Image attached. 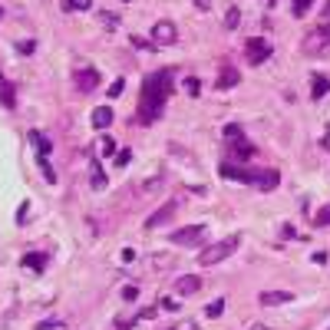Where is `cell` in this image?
Segmentation results:
<instances>
[{
    "mask_svg": "<svg viewBox=\"0 0 330 330\" xmlns=\"http://www.w3.org/2000/svg\"><path fill=\"white\" fill-rule=\"evenodd\" d=\"M172 83H175V69H159V73H149L142 80V93H139V106H136V119L142 125H152L159 116H162L168 93H172Z\"/></svg>",
    "mask_w": 330,
    "mask_h": 330,
    "instance_id": "1",
    "label": "cell"
},
{
    "mask_svg": "<svg viewBox=\"0 0 330 330\" xmlns=\"http://www.w3.org/2000/svg\"><path fill=\"white\" fill-rule=\"evenodd\" d=\"M218 172L224 175V179H231V182H248V185H258V188H264V192H271V188H277L281 185V172L277 168H241V165H235V162H224Z\"/></svg>",
    "mask_w": 330,
    "mask_h": 330,
    "instance_id": "2",
    "label": "cell"
},
{
    "mask_svg": "<svg viewBox=\"0 0 330 330\" xmlns=\"http://www.w3.org/2000/svg\"><path fill=\"white\" fill-rule=\"evenodd\" d=\"M238 244H241V235H228V238H221V241H215L212 248L201 251V255H198V264H201V268H215V264L228 261V258L238 251Z\"/></svg>",
    "mask_w": 330,
    "mask_h": 330,
    "instance_id": "3",
    "label": "cell"
},
{
    "mask_svg": "<svg viewBox=\"0 0 330 330\" xmlns=\"http://www.w3.org/2000/svg\"><path fill=\"white\" fill-rule=\"evenodd\" d=\"M244 60H248V66H261L264 60H271V43L261 37L244 40Z\"/></svg>",
    "mask_w": 330,
    "mask_h": 330,
    "instance_id": "4",
    "label": "cell"
},
{
    "mask_svg": "<svg viewBox=\"0 0 330 330\" xmlns=\"http://www.w3.org/2000/svg\"><path fill=\"white\" fill-rule=\"evenodd\" d=\"M304 53H311V56L330 53V23H327V27H317V30L307 33V40H304Z\"/></svg>",
    "mask_w": 330,
    "mask_h": 330,
    "instance_id": "5",
    "label": "cell"
},
{
    "mask_svg": "<svg viewBox=\"0 0 330 330\" xmlns=\"http://www.w3.org/2000/svg\"><path fill=\"white\" fill-rule=\"evenodd\" d=\"M208 235V224H192V228H179L168 235V241L172 244H201Z\"/></svg>",
    "mask_w": 330,
    "mask_h": 330,
    "instance_id": "6",
    "label": "cell"
},
{
    "mask_svg": "<svg viewBox=\"0 0 330 330\" xmlns=\"http://www.w3.org/2000/svg\"><path fill=\"white\" fill-rule=\"evenodd\" d=\"M152 40H156V46H168L179 40V27L172 23V20H159L156 27H152Z\"/></svg>",
    "mask_w": 330,
    "mask_h": 330,
    "instance_id": "7",
    "label": "cell"
},
{
    "mask_svg": "<svg viewBox=\"0 0 330 330\" xmlns=\"http://www.w3.org/2000/svg\"><path fill=\"white\" fill-rule=\"evenodd\" d=\"M175 212H179V201H165V205L162 208H159V212H152L149 215V218H145V228H162V224H168V221H172V215Z\"/></svg>",
    "mask_w": 330,
    "mask_h": 330,
    "instance_id": "8",
    "label": "cell"
},
{
    "mask_svg": "<svg viewBox=\"0 0 330 330\" xmlns=\"http://www.w3.org/2000/svg\"><path fill=\"white\" fill-rule=\"evenodd\" d=\"M76 89H80V93H93L96 86H99V73H96L93 66H83V69H76Z\"/></svg>",
    "mask_w": 330,
    "mask_h": 330,
    "instance_id": "9",
    "label": "cell"
},
{
    "mask_svg": "<svg viewBox=\"0 0 330 330\" xmlns=\"http://www.w3.org/2000/svg\"><path fill=\"white\" fill-rule=\"evenodd\" d=\"M255 152H258V149H255V145H251L244 136H241V139H235V142L228 145V156L235 159V162H248V159H255Z\"/></svg>",
    "mask_w": 330,
    "mask_h": 330,
    "instance_id": "10",
    "label": "cell"
},
{
    "mask_svg": "<svg viewBox=\"0 0 330 330\" xmlns=\"http://www.w3.org/2000/svg\"><path fill=\"white\" fill-rule=\"evenodd\" d=\"M27 139H30V145L37 149V156H40V159H46V156L53 152V142H50V139H46L40 129H30V132H27Z\"/></svg>",
    "mask_w": 330,
    "mask_h": 330,
    "instance_id": "11",
    "label": "cell"
},
{
    "mask_svg": "<svg viewBox=\"0 0 330 330\" xmlns=\"http://www.w3.org/2000/svg\"><path fill=\"white\" fill-rule=\"evenodd\" d=\"M258 300H261L264 307H277V304H291L294 294L291 291H261V297H258Z\"/></svg>",
    "mask_w": 330,
    "mask_h": 330,
    "instance_id": "12",
    "label": "cell"
},
{
    "mask_svg": "<svg viewBox=\"0 0 330 330\" xmlns=\"http://www.w3.org/2000/svg\"><path fill=\"white\" fill-rule=\"evenodd\" d=\"M238 80H241V73H238L235 66H224V69H221V76H218V83H215V86H218V93H224V89L238 86Z\"/></svg>",
    "mask_w": 330,
    "mask_h": 330,
    "instance_id": "13",
    "label": "cell"
},
{
    "mask_svg": "<svg viewBox=\"0 0 330 330\" xmlns=\"http://www.w3.org/2000/svg\"><path fill=\"white\" fill-rule=\"evenodd\" d=\"M112 119H116V116H112L109 106H96V109H93V125H96V129H109Z\"/></svg>",
    "mask_w": 330,
    "mask_h": 330,
    "instance_id": "14",
    "label": "cell"
},
{
    "mask_svg": "<svg viewBox=\"0 0 330 330\" xmlns=\"http://www.w3.org/2000/svg\"><path fill=\"white\" fill-rule=\"evenodd\" d=\"M175 291H179V294H185V297H188V294H198L201 291V277H179V284H175Z\"/></svg>",
    "mask_w": 330,
    "mask_h": 330,
    "instance_id": "15",
    "label": "cell"
},
{
    "mask_svg": "<svg viewBox=\"0 0 330 330\" xmlns=\"http://www.w3.org/2000/svg\"><path fill=\"white\" fill-rule=\"evenodd\" d=\"M23 268H30V271H43L46 268V255L43 251H30V255H23Z\"/></svg>",
    "mask_w": 330,
    "mask_h": 330,
    "instance_id": "16",
    "label": "cell"
},
{
    "mask_svg": "<svg viewBox=\"0 0 330 330\" xmlns=\"http://www.w3.org/2000/svg\"><path fill=\"white\" fill-rule=\"evenodd\" d=\"M330 93V80H327V76H314V80H311V96H314V99H324V96Z\"/></svg>",
    "mask_w": 330,
    "mask_h": 330,
    "instance_id": "17",
    "label": "cell"
},
{
    "mask_svg": "<svg viewBox=\"0 0 330 330\" xmlns=\"http://www.w3.org/2000/svg\"><path fill=\"white\" fill-rule=\"evenodd\" d=\"M0 106H7V109H13L17 106V96H13V86L0 76Z\"/></svg>",
    "mask_w": 330,
    "mask_h": 330,
    "instance_id": "18",
    "label": "cell"
},
{
    "mask_svg": "<svg viewBox=\"0 0 330 330\" xmlns=\"http://www.w3.org/2000/svg\"><path fill=\"white\" fill-rule=\"evenodd\" d=\"M89 182H93V188H106V172H103V165H99V159L93 156V175H89Z\"/></svg>",
    "mask_w": 330,
    "mask_h": 330,
    "instance_id": "19",
    "label": "cell"
},
{
    "mask_svg": "<svg viewBox=\"0 0 330 330\" xmlns=\"http://www.w3.org/2000/svg\"><path fill=\"white\" fill-rule=\"evenodd\" d=\"M96 152H99V156H119V152H116V139L103 136L99 142H96Z\"/></svg>",
    "mask_w": 330,
    "mask_h": 330,
    "instance_id": "20",
    "label": "cell"
},
{
    "mask_svg": "<svg viewBox=\"0 0 330 330\" xmlns=\"http://www.w3.org/2000/svg\"><path fill=\"white\" fill-rule=\"evenodd\" d=\"M238 23H241V10H238V7H228V13H224V27L235 30Z\"/></svg>",
    "mask_w": 330,
    "mask_h": 330,
    "instance_id": "21",
    "label": "cell"
},
{
    "mask_svg": "<svg viewBox=\"0 0 330 330\" xmlns=\"http://www.w3.org/2000/svg\"><path fill=\"white\" fill-rule=\"evenodd\" d=\"M241 125H238V122H228V125H224V129H221V136L224 139H228V142H235V139H241Z\"/></svg>",
    "mask_w": 330,
    "mask_h": 330,
    "instance_id": "22",
    "label": "cell"
},
{
    "mask_svg": "<svg viewBox=\"0 0 330 330\" xmlns=\"http://www.w3.org/2000/svg\"><path fill=\"white\" fill-rule=\"evenodd\" d=\"M89 7H93V0H63V10H89Z\"/></svg>",
    "mask_w": 330,
    "mask_h": 330,
    "instance_id": "23",
    "label": "cell"
},
{
    "mask_svg": "<svg viewBox=\"0 0 330 330\" xmlns=\"http://www.w3.org/2000/svg\"><path fill=\"white\" fill-rule=\"evenodd\" d=\"M37 162H40V172H43V179H46V182H56V172H53L50 159H40V156H37Z\"/></svg>",
    "mask_w": 330,
    "mask_h": 330,
    "instance_id": "24",
    "label": "cell"
},
{
    "mask_svg": "<svg viewBox=\"0 0 330 330\" xmlns=\"http://www.w3.org/2000/svg\"><path fill=\"white\" fill-rule=\"evenodd\" d=\"M205 314H208V317H221V314H224V300H221V297L212 300V304L205 307Z\"/></svg>",
    "mask_w": 330,
    "mask_h": 330,
    "instance_id": "25",
    "label": "cell"
},
{
    "mask_svg": "<svg viewBox=\"0 0 330 330\" xmlns=\"http://www.w3.org/2000/svg\"><path fill=\"white\" fill-rule=\"evenodd\" d=\"M314 224H320V228H327V224H330V205H324L317 215H314Z\"/></svg>",
    "mask_w": 330,
    "mask_h": 330,
    "instance_id": "26",
    "label": "cell"
},
{
    "mask_svg": "<svg viewBox=\"0 0 330 330\" xmlns=\"http://www.w3.org/2000/svg\"><path fill=\"white\" fill-rule=\"evenodd\" d=\"M291 4H294V17H304V13L311 10L314 0H291Z\"/></svg>",
    "mask_w": 330,
    "mask_h": 330,
    "instance_id": "27",
    "label": "cell"
},
{
    "mask_svg": "<svg viewBox=\"0 0 330 330\" xmlns=\"http://www.w3.org/2000/svg\"><path fill=\"white\" fill-rule=\"evenodd\" d=\"M122 86H125V80H122V76H119V80H116V83H112V86H109V93H106V96H109V99H116V96H122Z\"/></svg>",
    "mask_w": 330,
    "mask_h": 330,
    "instance_id": "28",
    "label": "cell"
},
{
    "mask_svg": "<svg viewBox=\"0 0 330 330\" xmlns=\"http://www.w3.org/2000/svg\"><path fill=\"white\" fill-rule=\"evenodd\" d=\"M185 89H188V93H192V96H198V89H201L198 76H188V80H185Z\"/></svg>",
    "mask_w": 330,
    "mask_h": 330,
    "instance_id": "29",
    "label": "cell"
},
{
    "mask_svg": "<svg viewBox=\"0 0 330 330\" xmlns=\"http://www.w3.org/2000/svg\"><path fill=\"white\" fill-rule=\"evenodd\" d=\"M159 311H168V314H172V311H179V304H175L172 297H162V300H159Z\"/></svg>",
    "mask_w": 330,
    "mask_h": 330,
    "instance_id": "30",
    "label": "cell"
},
{
    "mask_svg": "<svg viewBox=\"0 0 330 330\" xmlns=\"http://www.w3.org/2000/svg\"><path fill=\"white\" fill-rule=\"evenodd\" d=\"M33 50H37L33 40H20V43H17V53H33Z\"/></svg>",
    "mask_w": 330,
    "mask_h": 330,
    "instance_id": "31",
    "label": "cell"
},
{
    "mask_svg": "<svg viewBox=\"0 0 330 330\" xmlns=\"http://www.w3.org/2000/svg\"><path fill=\"white\" fill-rule=\"evenodd\" d=\"M136 297H139V287H136V284L122 287V300H136Z\"/></svg>",
    "mask_w": 330,
    "mask_h": 330,
    "instance_id": "32",
    "label": "cell"
},
{
    "mask_svg": "<svg viewBox=\"0 0 330 330\" xmlns=\"http://www.w3.org/2000/svg\"><path fill=\"white\" fill-rule=\"evenodd\" d=\"M27 215H30V205L23 201V205L17 208V224H23V221H27Z\"/></svg>",
    "mask_w": 330,
    "mask_h": 330,
    "instance_id": "33",
    "label": "cell"
},
{
    "mask_svg": "<svg viewBox=\"0 0 330 330\" xmlns=\"http://www.w3.org/2000/svg\"><path fill=\"white\" fill-rule=\"evenodd\" d=\"M172 330H198V324H195V320H182V324H175Z\"/></svg>",
    "mask_w": 330,
    "mask_h": 330,
    "instance_id": "34",
    "label": "cell"
},
{
    "mask_svg": "<svg viewBox=\"0 0 330 330\" xmlns=\"http://www.w3.org/2000/svg\"><path fill=\"white\" fill-rule=\"evenodd\" d=\"M103 23H106V27H116L119 17H116V13H106V10H103Z\"/></svg>",
    "mask_w": 330,
    "mask_h": 330,
    "instance_id": "35",
    "label": "cell"
},
{
    "mask_svg": "<svg viewBox=\"0 0 330 330\" xmlns=\"http://www.w3.org/2000/svg\"><path fill=\"white\" fill-rule=\"evenodd\" d=\"M129 159H132V156H129V149H122V152H119V156H116V165H119V168H122L125 162H129Z\"/></svg>",
    "mask_w": 330,
    "mask_h": 330,
    "instance_id": "36",
    "label": "cell"
},
{
    "mask_svg": "<svg viewBox=\"0 0 330 330\" xmlns=\"http://www.w3.org/2000/svg\"><path fill=\"white\" fill-rule=\"evenodd\" d=\"M56 327H63V324H60V320H43V324H40L37 330H56Z\"/></svg>",
    "mask_w": 330,
    "mask_h": 330,
    "instance_id": "37",
    "label": "cell"
},
{
    "mask_svg": "<svg viewBox=\"0 0 330 330\" xmlns=\"http://www.w3.org/2000/svg\"><path fill=\"white\" fill-rule=\"evenodd\" d=\"M122 261H125V264L136 261V251H132V248H122Z\"/></svg>",
    "mask_w": 330,
    "mask_h": 330,
    "instance_id": "38",
    "label": "cell"
},
{
    "mask_svg": "<svg viewBox=\"0 0 330 330\" xmlns=\"http://www.w3.org/2000/svg\"><path fill=\"white\" fill-rule=\"evenodd\" d=\"M195 7H198V10H208V7H212V0H195Z\"/></svg>",
    "mask_w": 330,
    "mask_h": 330,
    "instance_id": "39",
    "label": "cell"
},
{
    "mask_svg": "<svg viewBox=\"0 0 330 330\" xmlns=\"http://www.w3.org/2000/svg\"><path fill=\"white\" fill-rule=\"evenodd\" d=\"M324 149L330 152V125H327V136H324Z\"/></svg>",
    "mask_w": 330,
    "mask_h": 330,
    "instance_id": "40",
    "label": "cell"
},
{
    "mask_svg": "<svg viewBox=\"0 0 330 330\" xmlns=\"http://www.w3.org/2000/svg\"><path fill=\"white\" fill-rule=\"evenodd\" d=\"M324 20H327V23H330V0H327V4H324Z\"/></svg>",
    "mask_w": 330,
    "mask_h": 330,
    "instance_id": "41",
    "label": "cell"
},
{
    "mask_svg": "<svg viewBox=\"0 0 330 330\" xmlns=\"http://www.w3.org/2000/svg\"><path fill=\"white\" fill-rule=\"evenodd\" d=\"M251 330H268V327H264V324H255V327H251Z\"/></svg>",
    "mask_w": 330,
    "mask_h": 330,
    "instance_id": "42",
    "label": "cell"
},
{
    "mask_svg": "<svg viewBox=\"0 0 330 330\" xmlns=\"http://www.w3.org/2000/svg\"><path fill=\"white\" fill-rule=\"evenodd\" d=\"M0 20H4V7H0Z\"/></svg>",
    "mask_w": 330,
    "mask_h": 330,
    "instance_id": "43",
    "label": "cell"
}]
</instances>
